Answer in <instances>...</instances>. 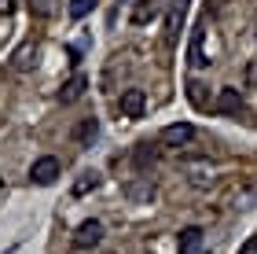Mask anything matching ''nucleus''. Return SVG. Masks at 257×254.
Wrapping results in <instances>:
<instances>
[{
	"label": "nucleus",
	"mask_w": 257,
	"mask_h": 254,
	"mask_svg": "<svg viewBox=\"0 0 257 254\" xmlns=\"http://www.w3.org/2000/svg\"><path fill=\"white\" fill-rule=\"evenodd\" d=\"M184 11H188V8H184V0H180V4H173V11L166 15V44L177 41V33L184 26Z\"/></svg>",
	"instance_id": "nucleus-9"
},
{
	"label": "nucleus",
	"mask_w": 257,
	"mask_h": 254,
	"mask_svg": "<svg viewBox=\"0 0 257 254\" xmlns=\"http://www.w3.org/2000/svg\"><path fill=\"white\" fill-rule=\"evenodd\" d=\"M147 4H158V0H147Z\"/></svg>",
	"instance_id": "nucleus-24"
},
{
	"label": "nucleus",
	"mask_w": 257,
	"mask_h": 254,
	"mask_svg": "<svg viewBox=\"0 0 257 254\" xmlns=\"http://www.w3.org/2000/svg\"><path fill=\"white\" fill-rule=\"evenodd\" d=\"M155 11H158V4H147V0H144V4L133 11V22H136V26H144L147 19H155Z\"/></svg>",
	"instance_id": "nucleus-18"
},
{
	"label": "nucleus",
	"mask_w": 257,
	"mask_h": 254,
	"mask_svg": "<svg viewBox=\"0 0 257 254\" xmlns=\"http://www.w3.org/2000/svg\"><path fill=\"white\" fill-rule=\"evenodd\" d=\"M96 133H99V122H96V118H81L77 133H74V140H77L81 147H92V140H96Z\"/></svg>",
	"instance_id": "nucleus-12"
},
{
	"label": "nucleus",
	"mask_w": 257,
	"mask_h": 254,
	"mask_svg": "<svg viewBox=\"0 0 257 254\" xmlns=\"http://www.w3.org/2000/svg\"><path fill=\"white\" fill-rule=\"evenodd\" d=\"M30 4V15L33 19H52L55 8H59V0H26Z\"/></svg>",
	"instance_id": "nucleus-15"
},
{
	"label": "nucleus",
	"mask_w": 257,
	"mask_h": 254,
	"mask_svg": "<svg viewBox=\"0 0 257 254\" xmlns=\"http://www.w3.org/2000/svg\"><path fill=\"white\" fill-rule=\"evenodd\" d=\"M217 111H220V114H242V96H239V89H220Z\"/></svg>",
	"instance_id": "nucleus-5"
},
{
	"label": "nucleus",
	"mask_w": 257,
	"mask_h": 254,
	"mask_svg": "<svg viewBox=\"0 0 257 254\" xmlns=\"http://www.w3.org/2000/svg\"><path fill=\"white\" fill-rule=\"evenodd\" d=\"M202 41H206V22H202V26H195V33H191V48H188L191 66H206V63H209L206 52H202Z\"/></svg>",
	"instance_id": "nucleus-7"
},
{
	"label": "nucleus",
	"mask_w": 257,
	"mask_h": 254,
	"mask_svg": "<svg viewBox=\"0 0 257 254\" xmlns=\"http://www.w3.org/2000/svg\"><path fill=\"white\" fill-rule=\"evenodd\" d=\"M0 192H4V177H0Z\"/></svg>",
	"instance_id": "nucleus-23"
},
{
	"label": "nucleus",
	"mask_w": 257,
	"mask_h": 254,
	"mask_svg": "<svg viewBox=\"0 0 257 254\" xmlns=\"http://www.w3.org/2000/svg\"><path fill=\"white\" fill-rule=\"evenodd\" d=\"M144 111H147L144 89H125V92H121V114H128V118H140Z\"/></svg>",
	"instance_id": "nucleus-3"
},
{
	"label": "nucleus",
	"mask_w": 257,
	"mask_h": 254,
	"mask_svg": "<svg viewBox=\"0 0 257 254\" xmlns=\"http://www.w3.org/2000/svg\"><path fill=\"white\" fill-rule=\"evenodd\" d=\"M239 254H257V236L253 239H246V243H242V250Z\"/></svg>",
	"instance_id": "nucleus-21"
},
{
	"label": "nucleus",
	"mask_w": 257,
	"mask_h": 254,
	"mask_svg": "<svg viewBox=\"0 0 257 254\" xmlns=\"http://www.w3.org/2000/svg\"><path fill=\"white\" fill-rule=\"evenodd\" d=\"M85 89H88V77H85V74H74V77L59 89V100H63V103H74V100L85 96Z\"/></svg>",
	"instance_id": "nucleus-6"
},
{
	"label": "nucleus",
	"mask_w": 257,
	"mask_h": 254,
	"mask_svg": "<svg viewBox=\"0 0 257 254\" xmlns=\"http://www.w3.org/2000/svg\"><path fill=\"white\" fill-rule=\"evenodd\" d=\"M15 11V0H0V15H11Z\"/></svg>",
	"instance_id": "nucleus-22"
},
{
	"label": "nucleus",
	"mask_w": 257,
	"mask_h": 254,
	"mask_svg": "<svg viewBox=\"0 0 257 254\" xmlns=\"http://www.w3.org/2000/svg\"><path fill=\"white\" fill-rule=\"evenodd\" d=\"M4 254H8V250H4Z\"/></svg>",
	"instance_id": "nucleus-25"
},
{
	"label": "nucleus",
	"mask_w": 257,
	"mask_h": 254,
	"mask_svg": "<svg viewBox=\"0 0 257 254\" xmlns=\"http://www.w3.org/2000/svg\"><path fill=\"white\" fill-rule=\"evenodd\" d=\"M30 181L33 184H55V181H59V158H55V155L37 158L33 170H30Z\"/></svg>",
	"instance_id": "nucleus-1"
},
{
	"label": "nucleus",
	"mask_w": 257,
	"mask_h": 254,
	"mask_svg": "<svg viewBox=\"0 0 257 254\" xmlns=\"http://www.w3.org/2000/svg\"><path fill=\"white\" fill-rule=\"evenodd\" d=\"M191 136H195V125L177 122V125H166V129H162V144L166 147H184V144H191Z\"/></svg>",
	"instance_id": "nucleus-2"
},
{
	"label": "nucleus",
	"mask_w": 257,
	"mask_h": 254,
	"mask_svg": "<svg viewBox=\"0 0 257 254\" xmlns=\"http://www.w3.org/2000/svg\"><path fill=\"white\" fill-rule=\"evenodd\" d=\"M92 8H96V0H74V4H70V15H74V19H85Z\"/></svg>",
	"instance_id": "nucleus-19"
},
{
	"label": "nucleus",
	"mask_w": 257,
	"mask_h": 254,
	"mask_svg": "<svg viewBox=\"0 0 257 254\" xmlns=\"http://www.w3.org/2000/svg\"><path fill=\"white\" fill-rule=\"evenodd\" d=\"M177 247H180V254H195L198 247H202V228H184L180 232V239H177Z\"/></svg>",
	"instance_id": "nucleus-11"
},
{
	"label": "nucleus",
	"mask_w": 257,
	"mask_h": 254,
	"mask_svg": "<svg viewBox=\"0 0 257 254\" xmlns=\"http://www.w3.org/2000/svg\"><path fill=\"white\" fill-rule=\"evenodd\" d=\"M246 81L257 89V63H250V66H246Z\"/></svg>",
	"instance_id": "nucleus-20"
},
{
	"label": "nucleus",
	"mask_w": 257,
	"mask_h": 254,
	"mask_svg": "<svg viewBox=\"0 0 257 254\" xmlns=\"http://www.w3.org/2000/svg\"><path fill=\"white\" fill-rule=\"evenodd\" d=\"M33 63H37V44L26 41V44H22V48L15 52V70H30Z\"/></svg>",
	"instance_id": "nucleus-13"
},
{
	"label": "nucleus",
	"mask_w": 257,
	"mask_h": 254,
	"mask_svg": "<svg viewBox=\"0 0 257 254\" xmlns=\"http://www.w3.org/2000/svg\"><path fill=\"white\" fill-rule=\"evenodd\" d=\"M74 243H77V247H99V243H103V225H99V221H85V225L77 228Z\"/></svg>",
	"instance_id": "nucleus-4"
},
{
	"label": "nucleus",
	"mask_w": 257,
	"mask_h": 254,
	"mask_svg": "<svg viewBox=\"0 0 257 254\" xmlns=\"http://www.w3.org/2000/svg\"><path fill=\"white\" fill-rule=\"evenodd\" d=\"M184 170L191 173V184H195V188H209V184H213V166H206V162H188Z\"/></svg>",
	"instance_id": "nucleus-10"
},
{
	"label": "nucleus",
	"mask_w": 257,
	"mask_h": 254,
	"mask_svg": "<svg viewBox=\"0 0 257 254\" xmlns=\"http://www.w3.org/2000/svg\"><path fill=\"white\" fill-rule=\"evenodd\" d=\"M155 158H158V151H155L151 144H136V151H133L136 170H151V166H155Z\"/></svg>",
	"instance_id": "nucleus-14"
},
{
	"label": "nucleus",
	"mask_w": 257,
	"mask_h": 254,
	"mask_svg": "<svg viewBox=\"0 0 257 254\" xmlns=\"http://www.w3.org/2000/svg\"><path fill=\"white\" fill-rule=\"evenodd\" d=\"M188 100L195 103V107H209V100H206V85H202V81H188Z\"/></svg>",
	"instance_id": "nucleus-16"
},
{
	"label": "nucleus",
	"mask_w": 257,
	"mask_h": 254,
	"mask_svg": "<svg viewBox=\"0 0 257 254\" xmlns=\"http://www.w3.org/2000/svg\"><path fill=\"white\" fill-rule=\"evenodd\" d=\"M96 184H99V173H81V181L74 184V195H88Z\"/></svg>",
	"instance_id": "nucleus-17"
},
{
	"label": "nucleus",
	"mask_w": 257,
	"mask_h": 254,
	"mask_svg": "<svg viewBox=\"0 0 257 254\" xmlns=\"http://www.w3.org/2000/svg\"><path fill=\"white\" fill-rule=\"evenodd\" d=\"M125 195L133 203H151V199H155V184H151V177H140V181H133L125 188Z\"/></svg>",
	"instance_id": "nucleus-8"
}]
</instances>
